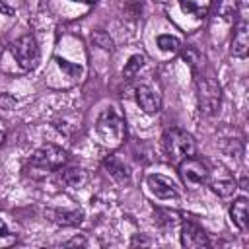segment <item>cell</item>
<instances>
[{"label": "cell", "instance_id": "cell-1", "mask_svg": "<svg viewBox=\"0 0 249 249\" xmlns=\"http://www.w3.org/2000/svg\"><path fill=\"white\" fill-rule=\"evenodd\" d=\"M161 144H163V152L167 156V160L171 163H179L181 160L185 158H191L195 156L196 152V144H195V138L183 130V128H167L163 132V138H161Z\"/></svg>", "mask_w": 249, "mask_h": 249}, {"label": "cell", "instance_id": "cell-2", "mask_svg": "<svg viewBox=\"0 0 249 249\" xmlns=\"http://www.w3.org/2000/svg\"><path fill=\"white\" fill-rule=\"evenodd\" d=\"M68 160V154L56 146V144H45L41 148H37L29 160V173L39 177V175H47L51 171L60 169Z\"/></svg>", "mask_w": 249, "mask_h": 249}, {"label": "cell", "instance_id": "cell-3", "mask_svg": "<svg viewBox=\"0 0 249 249\" xmlns=\"http://www.w3.org/2000/svg\"><path fill=\"white\" fill-rule=\"evenodd\" d=\"M95 130H97L99 138L111 146L121 144L124 140V134H126L124 121L115 111V107H107L101 111V115L97 117V123H95Z\"/></svg>", "mask_w": 249, "mask_h": 249}, {"label": "cell", "instance_id": "cell-4", "mask_svg": "<svg viewBox=\"0 0 249 249\" xmlns=\"http://www.w3.org/2000/svg\"><path fill=\"white\" fill-rule=\"evenodd\" d=\"M196 101L204 115H216L222 101V89L212 76H196Z\"/></svg>", "mask_w": 249, "mask_h": 249}, {"label": "cell", "instance_id": "cell-5", "mask_svg": "<svg viewBox=\"0 0 249 249\" xmlns=\"http://www.w3.org/2000/svg\"><path fill=\"white\" fill-rule=\"evenodd\" d=\"M10 51L14 54V58L18 60V64L23 70H35L39 60H41V53H39V45L37 39L31 33H25L21 37H18L12 45Z\"/></svg>", "mask_w": 249, "mask_h": 249}, {"label": "cell", "instance_id": "cell-6", "mask_svg": "<svg viewBox=\"0 0 249 249\" xmlns=\"http://www.w3.org/2000/svg\"><path fill=\"white\" fill-rule=\"evenodd\" d=\"M177 165H179V175H181V179H183L189 187H198V185L208 183L210 171H208L206 163L200 161L198 158H195V156L185 158V160H181Z\"/></svg>", "mask_w": 249, "mask_h": 249}, {"label": "cell", "instance_id": "cell-7", "mask_svg": "<svg viewBox=\"0 0 249 249\" xmlns=\"http://www.w3.org/2000/svg\"><path fill=\"white\" fill-rule=\"evenodd\" d=\"M146 185H148V191L161 198V200H171V198H179V189L177 185L165 177V175H160V173H152L146 177Z\"/></svg>", "mask_w": 249, "mask_h": 249}, {"label": "cell", "instance_id": "cell-8", "mask_svg": "<svg viewBox=\"0 0 249 249\" xmlns=\"http://www.w3.org/2000/svg\"><path fill=\"white\" fill-rule=\"evenodd\" d=\"M181 245L187 249H198V247H208L210 239L196 222L187 220L181 224Z\"/></svg>", "mask_w": 249, "mask_h": 249}, {"label": "cell", "instance_id": "cell-9", "mask_svg": "<svg viewBox=\"0 0 249 249\" xmlns=\"http://www.w3.org/2000/svg\"><path fill=\"white\" fill-rule=\"evenodd\" d=\"M134 101L136 105L146 113V115H156L160 109H161V99H160V93L146 86V84H140L134 88Z\"/></svg>", "mask_w": 249, "mask_h": 249}, {"label": "cell", "instance_id": "cell-10", "mask_svg": "<svg viewBox=\"0 0 249 249\" xmlns=\"http://www.w3.org/2000/svg\"><path fill=\"white\" fill-rule=\"evenodd\" d=\"M249 53V25L247 19L241 16L235 23L233 37H231V54L237 58H245Z\"/></svg>", "mask_w": 249, "mask_h": 249}, {"label": "cell", "instance_id": "cell-11", "mask_svg": "<svg viewBox=\"0 0 249 249\" xmlns=\"http://www.w3.org/2000/svg\"><path fill=\"white\" fill-rule=\"evenodd\" d=\"M230 218L233 222V226L241 231L247 230V224H249V212H247V198L245 196H237L231 206H230Z\"/></svg>", "mask_w": 249, "mask_h": 249}, {"label": "cell", "instance_id": "cell-12", "mask_svg": "<svg viewBox=\"0 0 249 249\" xmlns=\"http://www.w3.org/2000/svg\"><path fill=\"white\" fill-rule=\"evenodd\" d=\"M105 167H107V171H109L119 183H130V169H128V165H126L123 160H119L117 156H109V158L105 160Z\"/></svg>", "mask_w": 249, "mask_h": 249}, {"label": "cell", "instance_id": "cell-13", "mask_svg": "<svg viewBox=\"0 0 249 249\" xmlns=\"http://www.w3.org/2000/svg\"><path fill=\"white\" fill-rule=\"evenodd\" d=\"M49 216L54 224L58 226H78L84 218V214L80 210H49Z\"/></svg>", "mask_w": 249, "mask_h": 249}, {"label": "cell", "instance_id": "cell-14", "mask_svg": "<svg viewBox=\"0 0 249 249\" xmlns=\"http://www.w3.org/2000/svg\"><path fill=\"white\" fill-rule=\"evenodd\" d=\"M60 179H62V183L68 185V187H82V185L88 181V175H86L84 169L72 167V169H66Z\"/></svg>", "mask_w": 249, "mask_h": 249}, {"label": "cell", "instance_id": "cell-15", "mask_svg": "<svg viewBox=\"0 0 249 249\" xmlns=\"http://www.w3.org/2000/svg\"><path fill=\"white\" fill-rule=\"evenodd\" d=\"M210 187H212V191L218 195V196H230V195H233L235 193V189H237V185H235V181L233 179H218V181H212L210 183Z\"/></svg>", "mask_w": 249, "mask_h": 249}, {"label": "cell", "instance_id": "cell-16", "mask_svg": "<svg viewBox=\"0 0 249 249\" xmlns=\"http://www.w3.org/2000/svg\"><path fill=\"white\" fill-rule=\"evenodd\" d=\"M158 47H160L163 53H177V51L181 49V41H179L175 35L163 33V35L158 37Z\"/></svg>", "mask_w": 249, "mask_h": 249}, {"label": "cell", "instance_id": "cell-17", "mask_svg": "<svg viewBox=\"0 0 249 249\" xmlns=\"http://www.w3.org/2000/svg\"><path fill=\"white\" fill-rule=\"evenodd\" d=\"M183 60H187V62H189V66H191L193 70H196V68L202 64V54L198 53V49H196V47L187 45V47L183 49Z\"/></svg>", "mask_w": 249, "mask_h": 249}, {"label": "cell", "instance_id": "cell-18", "mask_svg": "<svg viewBox=\"0 0 249 249\" xmlns=\"http://www.w3.org/2000/svg\"><path fill=\"white\" fill-rule=\"evenodd\" d=\"M142 66H144V56H142V54H132V56L128 58V62L124 64V70H123L124 78H132Z\"/></svg>", "mask_w": 249, "mask_h": 249}, {"label": "cell", "instance_id": "cell-19", "mask_svg": "<svg viewBox=\"0 0 249 249\" xmlns=\"http://www.w3.org/2000/svg\"><path fill=\"white\" fill-rule=\"evenodd\" d=\"M91 41L103 51H113V41L105 31H93L91 33Z\"/></svg>", "mask_w": 249, "mask_h": 249}, {"label": "cell", "instance_id": "cell-20", "mask_svg": "<svg viewBox=\"0 0 249 249\" xmlns=\"http://www.w3.org/2000/svg\"><path fill=\"white\" fill-rule=\"evenodd\" d=\"M216 10H218V14L224 19H231V16L235 14V2H231V0H218Z\"/></svg>", "mask_w": 249, "mask_h": 249}, {"label": "cell", "instance_id": "cell-21", "mask_svg": "<svg viewBox=\"0 0 249 249\" xmlns=\"http://www.w3.org/2000/svg\"><path fill=\"white\" fill-rule=\"evenodd\" d=\"M179 2H181V10L183 12L195 16V18H202L204 16V8L198 6L196 2H193V0H179Z\"/></svg>", "mask_w": 249, "mask_h": 249}, {"label": "cell", "instance_id": "cell-22", "mask_svg": "<svg viewBox=\"0 0 249 249\" xmlns=\"http://www.w3.org/2000/svg\"><path fill=\"white\" fill-rule=\"evenodd\" d=\"M56 62H58V66L62 68V70H66L70 76H74V78H78L80 74H82V68L78 66V64H70L68 60H64V58H56Z\"/></svg>", "mask_w": 249, "mask_h": 249}, {"label": "cell", "instance_id": "cell-23", "mask_svg": "<svg viewBox=\"0 0 249 249\" xmlns=\"http://www.w3.org/2000/svg\"><path fill=\"white\" fill-rule=\"evenodd\" d=\"M0 105H2L4 109H12V107L16 105V99H14L12 95H6V93H4V95H0Z\"/></svg>", "mask_w": 249, "mask_h": 249}, {"label": "cell", "instance_id": "cell-24", "mask_svg": "<svg viewBox=\"0 0 249 249\" xmlns=\"http://www.w3.org/2000/svg\"><path fill=\"white\" fill-rule=\"evenodd\" d=\"M0 14H2V16H12V14H14V8L8 6L4 0H0Z\"/></svg>", "mask_w": 249, "mask_h": 249}, {"label": "cell", "instance_id": "cell-25", "mask_svg": "<svg viewBox=\"0 0 249 249\" xmlns=\"http://www.w3.org/2000/svg\"><path fill=\"white\" fill-rule=\"evenodd\" d=\"M12 233H10V230H8V224L0 218V237H10Z\"/></svg>", "mask_w": 249, "mask_h": 249}, {"label": "cell", "instance_id": "cell-26", "mask_svg": "<svg viewBox=\"0 0 249 249\" xmlns=\"http://www.w3.org/2000/svg\"><path fill=\"white\" fill-rule=\"evenodd\" d=\"M78 243H80V245H84L86 241H84V239H78V237H76V239H72V241H68L66 245H78Z\"/></svg>", "mask_w": 249, "mask_h": 249}, {"label": "cell", "instance_id": "cell-27", "mask_svg": "<svg viewBox=\"0 0 249 249\" xmlns=\"http://www.w3.org/2000/svg\"><path fill=\"white\" fill-rule=\"evenodd\" d=\"M74 2H82V4H95L97 0H74Z\"/></svg>", "mask_w": 249, "mask_h": 249}, {"label": "cell", "instance_id": "cell-28", "mask_svg": "<svg viewBox=\"0 0 249 249\" xmlns=\"http://www.w3.org/2000/svg\"><path fill=\"white\" fill-rule=\"evenodd\" d=\"M4 138H6V134H4V130H0V144L4 142Z\"/></svg>", "mask_w": 249, "mask_h": 249}]
</instances>
